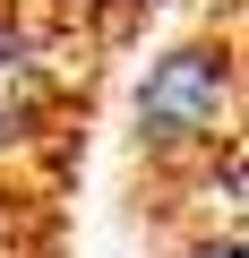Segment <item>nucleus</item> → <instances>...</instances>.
<instances>
[{
	"mask_svg": "<svg viewBox=\"0 0 249 258\" xmlns=\"http://www.w3.org/2000/svg\"><path fill=\"white\" fill-rule=\"evenodd\" d=\"M232 95H240L232 35H189L181 52H163L155 78L138 86V164L146 172L215 164V147L232 138Z\"/></svg>",
	"mask_w": 249,
	"mask_h": 258,
	"instance_id": "f257e3e1",
	"label": "nucleus"
},
{
	"mask_svg": "<svg viewBox=\"0 0 249 258\" xmlns=\"http://www.w3.org/2000/svg\"><path fill=\"white\" fill-rule=\"evenodd\" d=\"M60 103V69H52V43L18 18L0 9V147L35 138V120Z\"/></svg>",
	"mask_w": 249,
	"mask_h": 258,
	"instance_id": "f03ea898",
	"label": "nucleus"
},
{
	"mask_svg": "<svg viewBox=\"0 0 249 258\" xmlns=\"http://www.w3.org/2000/svg\"><path fill=\"white\" fill-rule=\"evenodd\" d=\"M181 258H240V215H223V224H215V215H198V232H189V249H181Z\"/></svg>",
	"mask_w": 249,
	"mask_h": 258,
	"instance_id": "7ed1b4c3",
	"label": "nucleus"
}]
</instances>
